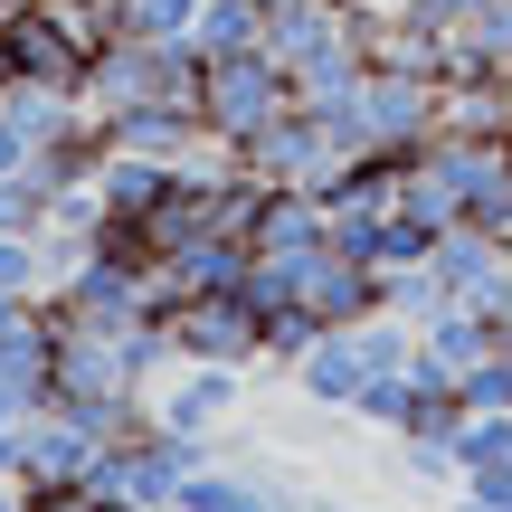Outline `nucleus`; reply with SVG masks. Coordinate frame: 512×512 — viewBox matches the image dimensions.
Listing matches in <instances>:
<instances>
[{"label":"nucleus","instance_id":"nucleus-3","mask_svg":"<svg viewBox=\"0 0 512 512\" xmlns=\"http://www.w3.org/2000/svg\"><path fill=\"white\" fill-rule=\"evenodd\" d=\"M294 389H304L313 408H361V389H370V351H361V332L332 323L323 342L294 361Z\"/></svg>","mask_w":512,"mask_h":512},{"label":"nucleus","instance_id":"nucleus-5","mask_svg":"<svg viewBox=\"0 0 512 512\" xmlns=\"http://www.w3.org/2000/svg\"><path fill=\"white\" fill-rule=\"evenodd\" d=\"M456 512H503V503H484V494H465V503H456Z\"/></svg>","mask_w":512,"mask_h":512},{"label":"nucleus","instance_id":"nucleus-2","mask_svg":"<svg viewBox=\"0 0 512 512\" xmlns=\"http://www.w3.org/2000/svg\"><path fill=\"white\" fill-rule=\"evenodd\" d=\"M238 389H247V370H228V361H181L162 389H152V418H162L171 437H219V418L238 408Z\"/></svg>","mask_w":512,"mask_h":512},{"label":"nucleus","instance_id":"nucleus-1","mask_svg":"<svg viewBox=\"0 0 512 512\" xmlns=\"http://www.w3.org/2000/svg\"><path fill=\"white\" fill-rule=\"evenodd\" d=\"M162 332L181 361H228V370H256L266 361V323L238 285H209V294H171L162 304Z\"/></svg>","mask_w":512,"mask_h":512},{"label":"nucleus","instance_id":"nucleus-6","mask_svg":"<svg viewBox=\"0 0 512 512\" xmlns=\"http://www.w3.org/2000/svg\"><path fill=\"white\" fill-rule=\"evenodd\" d=\"M503 351H512V313H503Z\"/></svg>","mask_w":512,"mask_h":512},{"label":"nucleus","instance_id":"nucleus-4","mask_svg":"<svg viewBox=\"0 0 512 512\" xmlns=\"http://www.w3.org/2000/svg\"><path fill=\"white\" fill-rule=\"evenodd\" d=\"M342 10H370V19H380V10H399V0H342Z\"/></svg>","mask_w":512,"mask_h":512}]
</instances>
